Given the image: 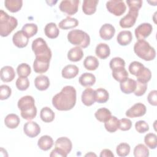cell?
<instances>
[{
  "instance_id": "obj_1",
  "label": "cell",
  "mask_w": 157,
  "mask_h": 157,
  "mask_svg": "<svg viewBox=\"0 0 157 157\" xmlns=\"http://www.w3.org/2000/svg\"><path fill=\"white\" fill-rule=\"evenodd\" d=\"M76 103V90L72 86H66L52 99L53 107L60 111L71 110Z\"/></svg>"
},
{
  "instance_id": "obj_2",
  "label": "cell",
  "mask_w": 157,
  "mask_h": 157,
  "mask_svg": "<svg viewBox=\"0 0 157 157\" xmlns=\"http://www.w3.org/2000/svg\"><path fill=\"white\" fill-rule=\"evenodd\" d=\"M17 105L21 111V116L24 119L31 120L36 117L37 108L33 96L27 95L21 97L18 100Z\"/></svg>"
},
{
  "instance_id": "obj_3",
  "label": "cell",
  "mask_w": 157,
  "mask_h": 157,
  "mask_svg": "<svg viewBox=\"0 0 157 157\" xmlns=\"http://www.w3.org/2000/svg\"><path fill=\"white\" fill-rule=\"evenodd\" d=\"M135 53L145 61H151L156 56V51L148 42L145 40L137 41L134 46Z\"/></svg>"
},
{
  "instance_id": "obj_4",
  "label": "cell",
  "mask_w": 157,
  "mask_h": 157,
  "mask_svg": "<svg viewBox=\"0 0 157 157\" xmlns=\"http://www.w3.org/2000/svg\"><path fill=\"white\" fill-rule=\"evenodd\" d=\"M16 18L9 15L3 10H0V35L2 37L9 36L17 26Z\"/></svg>"
},
{
  "instance_id": "obj_5",
  "label": "cell",
  "mask_w": 157,
  "mask_h": 157,
  "mask_svg": "<svg viewBox=\"0 0 157 157\" xmlns=\"http://www.w3.org/2000/svg\"><path fill=\"white\" fill-rule=\"evenodd\" d=\"M68 41L74 45L82 48H86L90 44V36L83 31L73 29L67 34Z\"/></svg>"
},
{
  "instance_id": "obj_6",
  "label": "cell",
  "mask_w": 157,
  "mask_h": 157,
  "mask_svg": "<svg viewBox=\"0 0 157 157\" xmlns=\"http://www.w3.org/2000/svg\"><path fill=\"white\" fill-rule=\"evenodd\" d=\"M31 47L36 55V58L50 61L52 54V51L44 39L42 37H37L34 39L33 41Z\"/></svg>"
},
{
  "instance_id": "obj_7",
  "label": "cell",
  "mask_w": 157,
  "mask_h": 157,
  "mask_svg": "<svg viewBox=\"0 0 157 157\" xmlns=\"http://www.w3.org/2000/svg\"><path fill=\"white\" fill-rule=\"evenodd\" d=\"M55 149L59 156L66 157L71 152L72 147L71 140L66 137H59L55 142Z\"/></svg>"
},
{
  "instance_id": "obj_8",
  "label": "cell",
  "mask_w": 157,
  "mask_h": 157,
  "mask_svg": "<svg viewBox=\"0 0 157 157\" xmlns=\"http://www.w3.org/2000/svg\"><path fill=\"white\" fill-rule=\"evenodd\" d=\"M106 8L109 12L115 16H121L126 10V6L123 1L111 0L106 2Z\"/></svg>"
},
{
  "instance_id": "obj_9",
  "label": "cell",
  "mask_w": 157,
  "mask_h": 157,
  "mask_svg": "<svg viewBox=\"0 0 157 157\" xmlns=\"http://www.w3.org/2000/svg\"><path fill=\"white\" fill-rule=\"evenodd\" d=\"M139 10L136 9L129 8L128 13L120 20V26L123 28H129L133 26L138 17Z\"/></svg>"
},
{
  "instance_id": "obj_10",
  "label": "cell",
  "mask_w": 157,
  "mask_h": 157,
  "mask_svg": "<svg viewBox=\"0 0 157 157\" xmlns=\"http://www.w3.org/2000/svg\"><path fill=\"white\" fill-rule=\"evenodd\" d=\"M79 3V0H64L60 2L59 8L61 12L72 15L77 12Z\"/></svg>"
},
{
  "instance_id": "obj_11",
  "label": "cell",
  "mask_w": 157,
  "mask_h": 157,
  "mask_svg": "<svg viewBox=\"0 0 157 157\" xmlns=\"http://www.w3.org/2000/svg\"><path fill=\"white\" fill-rule=\"evenodd\" d=\"M153 31L152 25L148 23H143L139 25L134 31L135 36L138 40H144L148 37Z\"/></svg>"
},
{
  "instance_id": "obj_12",
  "label": "cell",
  "mask_w": 157,
  "mask_h": 157,
  "mask_svg": "<svg viewBox=\"0 0 157 157\" xmlns=\"http://www.w3.org/2000/svg\"><path fill=\"white\" fill-rule=\"evenodd\" d=\"M147 112L146 106L140 102L133 105L126 112V117L129 118H136L144 116Z\"/></svg>"
},
{
  "instance_id": "obj_13",
  "label": "cell",
  "mask_w": 157,
  "mask_h": 157,
  "mask_svg": "<svg viewBox=\"0 0 157 157\" xmlns=\"http://www.w3.org/2000/svg\"><path fill=\"white\" fill-rule=\"evenodd\" d=\"M23 131L27 136L33 138L39 134L40 128L36 122L29 120L24 124Z\"/></svg>"
},
{
  "instance_id": "obj_14",
  "label": "cell",
  "mask_w": 157,
  "mask_h": 157,
  "mask_svg": "<svg viewBox=\"0 0 157 157\" xmlns=\"http://www.w3.org/2000/svg\"><path fill=\"white\" fill-rule=\"evenodd\" d=\"M12 41L17 47L22 48L28 45L29 37L22 30H20L18 31L13 34L12 37Z\"/></svg>"
},
{
  "instance_id": "obj_15",
  "label": "cell",
  "mask_w": 157,
  "mask_h": 157,
  "mask_svg": "<svg viewBox=\"0 0 157 157\" xmlns=\"http://www.w3.org/2000/svg\"><path fill=\"white\" fill-rule=\"evenodd\" d=\"M115 33V29L114 26L110 23L104 24L99 29V36L100 37L105 40L111 39Z\"/></svg>"
},
{
  "instance_id": "obj_16",
  "label": "cell",
  "mask_w": 157,
  "mask_h": 157,
  "mask_svg": "<svg viewBox=\"0 0 157 157\" xmlns=\"http://www.w3.org/2000/svg\"><path fill=\"white\" fill-rule=\"evenodd\" d=\"M50 61L45 59L36 58L33 63V69L35 72L42 74L47 72L49 68Z\"/></svg>"
},
{
  "instance_id": "obj_17",
  "label": "cell",
  "mask_w": 157,
  "mask_h": 157,
  "mask_svg": "<svg viewBox=\"0 0 157 157\" xmlns=\"http://www.w3.org/2000/svg\"><path fill=\"white\" fill-rule=\"evenodd\" d=\"M82 102L86 106H91L95 102L94 90L91 88H86L82 94Z\"/></svg>"
},
{
  "instance_id": "obj_18",
  "label": "cell",
  "mask_w": 157,
  "mask_h": 157,
  "mask_svg": "<svg viewBox=\"0 0 157 157\" xmlns=\"http://www.w3.org/2000/svg\"><path fill=\"white\" fill-rule=\"evenodd\" d=\"M1 79L4 82H12L15 77V73L13 68L10 66H5L1 69Z\"/></svg>"
},
{
  "instance_id": "obj_19",
  "label": "cell",
  "mask_w": 157,
  "mask_h": 157,
  "mask_svg": "<svg viewBox=\"0 0 157 157\" xmlns=\"http://www.w3.org/2000/svg\"><path fill=\"white\" fill-rule=\"evenodd\" d=\"M136 81L131 78H127L125 80L120 82L121 91L125 94H131L134 92L136 88Z\"/></svg>"
},
{
  "instance_id": "obj_20",
  "label": "cell",
  "mask_w": 157,
  "mask_h": 157,
  "mask_svg": "<svg viewBox=\"0 0 157 157\" xmlns=\"http://www.w3.org/2000/svg\"><path fill=\"white\" fill-rule=\"evenodd\" d=\"M79 72L78 67L74 64H68L61 71L62 77L64 78L71 79L76 77Z\"/></svg>"
},
{
  "instance_id": "obj_21",
  "label": "cell",
  "mask_w": 157,
  "mask_h": 157,
  "mask_svg": "<svg viewBox=\"0 0 157 157\" xmlns=\"http://www.w3.org/2000/svg\"><path fill=\"white\" fill-rule=\"evenodd\" d=\"M34 85L39 91L46 90L50 86V80L47 76L40 75L34 79Z\"/></svg>"
},
{
  "instance_id": "obj_22",
  "label": "cell",
  "mask_w": 157,
  "mask_h": 157,
  "mask_svg": "<svg viewBox=\"0 0 157 157\" xmlns=\"http://www.w3.org/2000/svg\"><path fill=\"white\" fill-rule=\"evenodd\" d=\"M132 39V35L130 31H121L117 36V40L118 43L122 46L129 45L131 42Z\"/></svg>"
},
{
  "instance_id": "obj_23",
  "label": "cell",
  "mask_w": 157,
  "mask_h": 157,
  "mask_svg": "<svg viewBox=\"0 0 157 157\" xmlns=\"http://www.w3.org/2000/svg\"><path fill=\"white\" fill-rule=\"evenodd\" d=\"M98 4V0H84L82 4V10L83 13L88 15L93 14L96 10Z\"/></svg>"
},
{
  "instance_id": "obj_24",
  "label": "cell",
  "mask_w": 157,
  "mask_h": 157,
  "mask_svg": "<svg viewBox=\"0 0 157 157\" xmlns=\"http://www.w3.org/2000/svg\"><path fill=\"white\" fill-rule=\"evenodd\" d=\"M95 53L98 58L104 59L108 58L110 54V47L105 43H100L96 47Z\"/></svg>"
},
{
  "instance_id": "obj_25",
  "label": "cell",
  "mask_w": 157,
  "mask_h": 157,
  "mask_svg": "<svg viewBox=\"0 0 157 157\" xmlns=\"http://www.w3.org/2000/svg\"><path fill=\"white\" fill-rule=\"evenodd\" d=\"M53 145V139L48 136L44 135L41 136L37 142V145L40 149L44 151H47L50 149Z\"/></svg>"
},
{
  "instance_id": "obj_26",
  "label": "cell",
  "mask_w": 157,
  "mask_h": 157,
  "mask_svg": "<svg viewBox=\"0 0 157 157\" xmlns=\"http://www.w3.org/2000/svg\"><path fill=\"white\" fill-rule=\"evenodd\" d=\"M83 56V52L80 47H75L71 48L67 53V58L73 62L80 61Z\"/></svg>"
},
{
  "instance_id": "obj_27",
  "label": "cell",
  "mask_w": 157,
  "mask_h": 157,
  "mask_svg": "<svg viewBox=\"0 0 157 157\" xmlns=\"http://www.w3.org/2000/svg\"><path fill=\"white\" fill-rule=\"evenodd\" d=\"M112 71L113 78L119 82H123L128 77V72L124 67H116L113 69Z\"/></svg>"
},
{
  "instance_id": "obj_28",
  "label": "cell",
  "mask_w": 157,
  "mask_h": 157,
  "mask_svg": "<svg viewBox=\"0 0 157 157\" xmlns=\"http://www.w3.org/2000/svg\"><path fill=\"white\" fill-rule=\"evenodd\" d=\"M44 33L47 37L50 39H55L58 36L59 30L58 28L56 23L52 22L47 23L45 25L44 28Z\"/></svg>"
},
{
  "instance_id": "obj_29",
  "label": "cell",
  "mask_w": 157,
  "mask_h": 157,
  "mask_svg": "<svg viewBox=\"0 0 157 157\" xmlns=\"http://www.w3.org/2000/svg\"><path fill=\"white\" fill-rule=\"evenodd\" d=\"M78 81L83 86H91L95 83L96 77L91 73L85 72L80 75Z\"/></svg>"
},
{
  "instance_id": "obj_30",
  "label": "cell",
  "mask_w": 157,
  "mask_h": 157,
  "mask_svg": "<svg viewBox=\"0 0 157 157\" xmlns=\"http://www.w3.org/2000/svg\"><path fill=\"white\" fill-rule=\"evenodd\" d=\"M78 25V21L75 18L70 17H67L66 18L62 20L59 23V27L62 29H69L75 28Z\"/></svg>"
},
{
  "instance_id": "obj_31",
  "label": "cell",
  "mask_w": 157,
  "mask_h": 157,
  "mask_svg": "<svg viewBox=\"0 0 157 157\" xmlns=\"http://www.w3.org/2000/svg\"><path fill=\"white\" fill-rule=\"evenodd\" d=\"M20 122L19 117L14 113L8 114L4 119L5 125L10 129H15L17 128Z\"/></svg>"
},
{
  "instance_id": "obj_32",
  "label": "cell",
  "mask_w": 157,
  "mask_h": 157,
  "mask_svg": "<svg viewBox=\"0 0 157 157\" xmlns=\"http://www.w3.org/2000/svg\"><path fill=\"white\" fill-rule=\"evenodd\" d=\"M4 5L6 9L10 12L15 13L21 9L23 1L21 0H6Z\"/></svg>"
},
{
  "instance_id": "obj_33",
  "label": "cell",
  "mask_w": 157,
  "mask_h": 157,
  "mask_svg": "<svg viewBox=\"0 0 157 157\" xmlns=\"http://www.w3.org/2000/svg\"><path fill=\"white\" fill-rule=\"evenodd\" d=\"M94 116L99 121L105 123L111 117L112 114L110 111L108 109L105 107H102L96 110L94 113Z\"/></svg>"
},
{
  "instance_id": "obj_34",
  "label": "cell",
  "mask_w": 157,
  "mask_h": 157,
  "mask_svg": "<svg viewBox=\"0 0 157 157\" xmlns=\"http://www.w3.org/2000/svg\"><path fill=\"white\" fill-rule=\"evenodd\" d=\"M119 120L115 116L111 117L104 123L105 129L109 132H115L119 128Z\"/></svg>"
},
{
  "instance_id": "obj_35",
  "label": "cell",
  "mask_w": 157,
  "mask_h": 157,
  "mask_svg": "<svg viewBox=\"0 0 157 157\" xmlns=\"http://www.w3.org/2000/svg\"><path fill=\"white\" fill-rule=\"evenodd\" d=\"M40 117L45 123H50L53 121L55 118V113L48 107H43L40 112Z\"/></svg>"
},
{
  "instance_id": "obj_36",
  "label": "cell",
  "mask_w": 157,
  "mask_h": 157,
  "mask_svg": "<svg viewBox=\"0 0 157 157\" xmlns=\"http://www.w3.org/2000/svg\"><path fill=\"white\" fill-rule=\"evenodd\" d=\"M95 101L98 103H105L109 98V94L108 91L102 88H99L94 90Z\"/></svg>"
},
{
  "instance_id": "obj_37",
  "label": "cell",
  "mask_w": 157,
  "mask_h": 157,
  "mask_svg": "<svg viewBox=\"0 0 157 157\" xmlns=\"http://www.w3.org/2000/svg\"><path fill=\"white\" fill-rule=\"evenodd\" d=\"M83 66L87 70L94 71L99 66V61L93 56H88L84 59Z\"/></svg>"
},
{
  "instance_id": "obj_38",
  "label": "cell",
  "mask_w": 157,
  "mask_h": 157,
  "mask_svg": "<svg viewBox=\"0 0 157 157\" xmlns=\"http://www.w3.org/2000/svg\"><path fill=\"white\" fill-rule=\"evenodd\" d=\"M144 68H145V66H144L143 64L136 61H134L131 63L128 67L129 72L132 75H135L136 77L139 75L142 72Z\"/></svg>"
},
{
  "instance_id": "obj_39",
  "label": "cell",
  "mask_w": 157,
  "mask_h": 157,
  "mask_svg": "<svg viewBox=\"0 0 157 157\" xmlns=\"http://www.w3.org/2000/svg\"><path fill=\"white\" fill-rule=\"evenodd\" d=\"M21 30L29 38H30L37 34L38 27L34 23H26L22 27Z\"/></svg>"
},
{
  "instance_id": "obj_40",
  "label": "cell",
  "mask_w": 157,
  "mask_h": 157,
  "mask_svg": "<svg viewBox=\"0 0 157 157\" xmlns=\"http://www.w3.org/2000/svg\"><path fill=\"white\" fill-rule=\"evenodd\" d=\"M134 155L135 157H148L149 150L144 144H139L134 149Z\"/></svg>"
},
{
  "instance_id": "obj_41",
  "label": "cell",
  "mask_w": 157,
  "mask_h": 157,
  "mask_svg": "<svg viewBox=\"0 0 157 157\" xmlns=\"http://www.w3.org/2000/svg\"><path fill=\"white\" fill-rule=\"evenodd\" d=\"M144 142L147 147L155 149L157 147V136L154 133H148L144 137Z\"/></svg>"
},
{
  "instance_id": "obj_42",
  "label": "cell",
  "mask_w": 157,
  "mask_h": 157,
  "mask_svg": "<svg viewBox=\"0 0 157 157\" xmlns=\"http://www.w3.org/2000/svg\"><path fill=\"white\" fill-rule=\"evenodd\" d=\"M31 72V67L26 63L20 64L17 68V72L19 77H28Z\"/></svg>"
},
{
  "instance_id": "obj_43",
  "label": "cell",
  "mask_w": 157,
  "mask_h": 157,
  "mask_svg": "<svg viewBox=\"0 0 157 157\" xmlns=\"http://www.w3.org/2000/svg\"><path fill=\"white\" fill-rule=\"evenodd\" d=\"M130 150H131V147L128 144L121 143L117 147L116 152L119 156L124 157L129 155L130 152Z\"/></svg>"
},
{
  "instance_id": "obj_44",
  "label": "cell",
  "mask_w": 157,
  "mask_h": 157,
  "mask_svg": "<svg viewBox=\"0 0 157 157\" xmlns=\"http://www.w3.org/2000/svg\"><path fill=\"white\" fill-rule=\"evenodd\" d=\"M136 77L137 82L147 83L151 78V72L149 69L145 67L142 72Z\"/></svg>"
},
{
  "instance_id": "obj_45",
  "label": "cell",
  "mask_w": 157,
  "mask_h": 157,
  "mask_svg": "<svg viewBox=\"0 0 157 157\" xmlns=\"http://www.w3.org/2000/svg\"><path fill=\"white\" fill-rule=\"evenodd\" d=\"M16 86L20 91L26 90L29 86V81L27 77H19L16 80Z\"/></svg>"
},
{
  "instance_id": "obj_46",
  "label": "cell",
  "mask_w": 157,
  "mask_h": 157,
  "mask_svg": "<svg viewBox=\"0 0 157 157\" xmlns=\"http://www.w3.org/2000/svg\"><path fill=\"white\" fill-rule=\"evenodd\" d=\"M12 93L11 88L6 85H2L0 86V99L5 100L8 99Z\"/></svg>"
},
{
  "instance_id": "obj_47",
  "label": "cell",
  "mask_w": 157,
  "mask_h": 157,
  "mask_svg": "<svg viewBox=\"0 0 157 157\" xmlns=\"http://www.w3.org/2000/svg\"><path fill=\"white\" fill-rule=\"evenodd\" d=\"M135 128L139 133L142 134L149 130V126L146 121L139 120L135 123Z\"/></svg>"
},
{
  "instance_id": "obj_48",
  "label": "cell",
  "mask_w": 157,
  "mask_h": 157,
  "mask_svg": "<svg viewBox=\"0 0 157 157\" xmlns=\"http://www.w3.org/2000/svg\"><path fill=\"white\" fill-rule=\"evenodd\" d=\"M125 61L120 57H115L112 58L109 63L110 69L112 70L114 68L118 67H125Z\"/></svg>"
},
{
  "instance_id": "obj_49",
  "label": "cell",
  "mask_w": 157,
  "mask_h": 157,
  "mask_svg": "<svg viewBox=\"0 0 157 157\" xmlns=\"http://www.w3.org/2000/svg\"><path fill=\"white\" fill-rule=\"evenodd\" d=\"M136 88L134 91V94L137 96H141L145 94L147 89V84L144 83H141L139 82H136Z\"/></svg>"
},
{
  "instance_id": "obj_50",
  "label": "cell",
  "mask_w": 157,
  "mask_h": 157,
  "mask_svg": "<svg viewBox=\"0 0 157 157\" xmlns=\"http://www.w3.org/2000/svg\"><path fill=\"white\" fill-rule=\"evenodd\" d=\"M119 123L118 129L123 131L129 130L132 126V122L128 118H121L119 120Z\"/></svg>"
},
{
  "instance_id": "obj_51",
  "label": "cell",
  "mask_w": 157,
  "mask_h": 157,
  "mask_svg": "<svg viewBox=\"0 0 157 157\" xmlns=\"http://www.w3.org/2000/svg\"><path fill=\"white\" fill-rule=\"evenodd\" d=\"M147 100L150 104H151L153 106H156V105H157V91L156 90L151 91L147 96Z\"/></svg>"
},
{
  "instance_id": "obj_52",
  "label": "cell",
  "mask_w": 157,
  "mask_h": 157,
  "mask_svg": "<svg viewBox=\"0 0 157 157\" xmlns=\"http://www.w3.org/2000/svg\"><path fill=\"white\" fill-rule=\"evenodd\" d=\"M126 3L129 9L132 8L139 10L142 6V1L141 0H127Z\"/></svg>"
},
{
  "instance_id": "obj_53",
  "label": "cell",
  "mask_w": 157,
  "mask_h": 157,
  "mask_svg": "<svg viewBox=\"0 0 157 157\" xmlns=\"http://www.w3.org/2000/svg\"><path fill=\"white\" fill-rule=\"evenodd\" d=\"M101 157H107V156H110V157H113L114 155L112 152L111 150L109 149H104L101 151V154H100Z\"/></svg>"
},
{
  "instance_id": "obj_54",
  "label": "cell",
  "mask_w": 157,
  "mask_h": 157,
  "mask_svg": "<svg viewBox=\"0 0 157 157\" xmlns=\"http://www.w3.org/2000/svg\"><path fill=\"white\" fill-rule=\"evenodd\" d=\"M90 155H94V156H96V155H94V154H93V153H90V154H86L85 156H90Z\"/></svg>"
}]
</instances>
